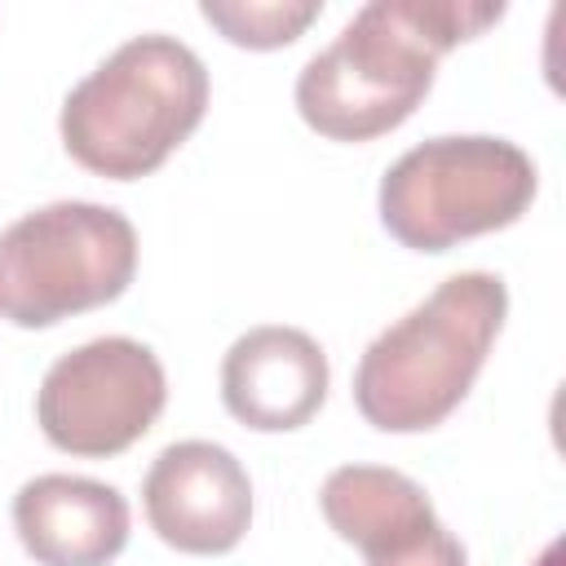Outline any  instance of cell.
<instances>
[{
    "mask_svg": "<svg viewBox=\"0 0 566 566\" xmlns=\"http://www.w3.org/2000/svg\"><path fill=\"white\" fill-rule=\"evenodd\" d=\"M500 18L504 4L371 0L301 66L296 111L332 142H371L394 133L433 88L438 57Z\"/></svg>",
    "mask_w": 566,
    "mask_h": 566,
    "instance_id": "cell-1",
    "label": "cell"
},
{
    "mask_svg": "<svg viewBox=\"0 0 566 566\" xmlns=\"http://www.w3.org/2000/svg\"><path fill=\"white\" fill-rule=\"evenodd\" d=\"M509 314L500 274L464 270L442 279L416 310L389 323L354 367V402L385 433L442 424L473 389Z\"/></svg>",
    "mask_w": 566,
    "mask_h": 566,
    "instance_id": "cell-2",
    "label": "cell"
},
{
    "mask_svg": "<svg viewBox=\"0 0 566 566\" xmlns=\"http://www.w3.org/2000/svg\"><path fill=\"white\" fill-rule=\"evenodd\" d=\"M208 111V66L177 35H133L62 102L66 155L111 181L150 177Z\"/></svg>",
    "mask_w": 566,
    "mask_h": 566,
    "instance_id": "cell-3",
    "label": "cell"
},
{
    "mask_svg": "<svg viewBox=\"0 0 566 566\" xmlns=\"http://www.w3.org/2000/svg\"><path fill=\"white\" fill-rule=\"evenodd\" d=\"M535 164L509 137H429L380 177V226L411 252H447L513 226L535 199Z\"/></svg>",
    "mask_w": 566,
    "mask_h": 566,
    "instance_id": "cell-4",
    "label": "cell"
},
{
    "mask_svg": "<svg viewBox=\"0 0 566 566\" xmlns=\"http://www.w3.org/2000/svg\"><path fill=\"white\" fill-rule=\"evenodd\" d=\"M137 274V230L124 212L88 199L44 203L0 230V318L53 327L111 305Z\"/></svg>",
    "mask_w": 566,
    "mask_h": 566,
    "instance_id": "cell-5",
    "label": "cell"
},
{
    "mask_svg": "<svg viewBox=\"0 0 566 566\" xmlns=\"http://www.w3.org/2000/svg\"><path fill=\"white\" fill-rule=\"evenodd\" d=\"M164 402L168 380L155 349L133 336H97L44 371L35 420L57 451L106 460L142 442Z\"/></svg>",
    "mask_w": 566,
    "mask_h": 566,
    "instance_id": "cell-6",
    "label": "cell"
},
{
    "mask_svg": "<svg viewBox=\"0 0 566 566\" xmlns=\"http://www.w3.org/2000/svg\"><path fill=\"white\" fill-rule=\"evenodd\" d=\"M327 526L367 566H469L464 544L438 522L420 482L380 464H340L318 491Z\"/></svg>",
    "mask_w": 566,
    "mask_h": 566,
    "instance_id": "cell-7",
    "label": "cell"
},
{
    "mask_svg": "<svg viewBox=\"0 0 566 566\" xmlns=\"http://www.w3.org/2000/svg\"><path fill=\"white\" fill-rule=\"evenodd\" d=\"M142 504L150 531L195 557L230 553L252 526V482L248 469L208 438L172 442L155 455L142 482Z\"/></svg>",
    "mask_w": 566,
    "mask_h": 566,
    "instance_id": "cell-8",
    "label": "cell"
},
{
    "mask_svg": "<svg viewBox=\"0 0 566 566\" xmlns=\"http://www.w3.org/2000/svg\"><path fill=\"white\" fill-rule=\"evenodd\" d=\"M332 385L323 345L283 323L243 332L221 358V402L256 433H287L318 416Z\"/></svg>",
    "mask_w": 566,
    "mask_h": 566,
    "instance_id": "cell-9",
    "label": "cell"
},
{
    "mask_svg": "<svg viewBox=\"0 0 566 566\" xmlns=\"http://www.w3.org/2000/svg\"><path fill=\"white\" fill-rule=\"evenodd\" d=\"M13 531L35 566H111L128 544V500L97 478L40 473L13 495Z\"/></svg>",
    "mask_w": 566,
    "mask_h": 566,
    "instance_id": "cell-10",
    "label": "cell"
},
{
    "mask_svg": "<svg viewBox=\"0 0 566 566\" xmlns=\"http://www.w3.org/2000/svg\"><path fill=\"white\" fill-rule=\"evenodd\" d=\"M199 13L239 49H283L323 13V4L314 0H301V4L296 0H248V4L203 0Z\"/></svg>",
    "mask_w": 566,
    "mask_h": 566,
    "instance_id": "cell-11",
    "label": "cell"
}]
</instances>
